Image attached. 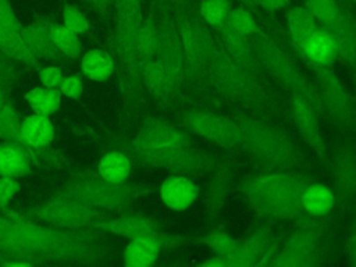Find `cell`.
<instances>
[{
    "mask_svg": "<svg viewBox=\"0 0 356 267\" xmlns=\"http://www.w3.org/2000/svg\"><path fill=\"white\" fill-rule=\"evenodd\" d=\"M307 184V177L300 174H267L249 179L243 192L260 211L277 218H293L303 210L302 195Z\"/></svg>",
    "mask_w": 356,
    "mask_h": 267,
    "instance_id": "cell-1",
    "label": "cell"
},
{
    "mask_svg": "<svg viewBox=\"0 0 356 267\" xmlns=\"http://www.w3.org/2000/svg\"><path fill=\"white\" fill-rule=\"evenodd\" d=\"M3 210L4 216L14 222L21 242L35 257L67 260L81 257L85 253L83 241L67 229L39 225L21 213Z\"/></svg>",
    "mask_w": 356,
    "mask_h": 267,
    "instance_id": "cell-2",
    "label": "cell"
},
{
    "mask_svg": "<svg viewBox=\"0 0 356 267\" xmlns=\"http://www.w3.org/2000/svg\"><path fill=\"white\" fill-rule=\"evenodd\" d=\"M29 216L36 217L50 227L61 229L89 227L102 220L99 209L92 207L64 192L33 207L29 211Z\"/></svg>",
    "mask_w": 356,
    "mask_h": 267,
    "instance_id": "cell-3",
    "label": "cell"
},
{
    "mask_svg": "<svg viewBox=\"0 0 356 267\" xmlns=\"http://www.w3.org/2000/svg\"><path fill=\"white\" fill-rule=\"evenodd\" d=\"M241 138L261 157L285 164L292 159V147L289 140L277 129L250 118L238 121Z\"/></svg>",
    "mask_w": 356,
    "mask_h": 267,
    "instance_id": "cell-4",
    "label": "cell"
},
{
    "mask_svg": "<svg viewBox=\"0 0 356 267\" xmlns=\"http://www.w3.org/2000/svg\"><path fill=\"white\" fill-rule=\"evenodd\" d=\"M0 51L28 65H35L38 61L29 29L19 22L10 0H0Z\"/></svg>",
    "mask_w": 356,
    "mask_h": 267,
    "instance_id": "cell-5",
    "label": "cell"
},
{
    "mask_svg": "<svg viewBox=\"0 0 356 267\" xmlns=\"http://www.w3.org/2000/svg\"><path fill=\"white\" fill-rule=\"evenodd\" d=\"M63 192L99 210L120 209L129 199V191L125 184H113L100 177L76 181Z\"/></svg>",
    "mask_w": 356,
    "mask_h": 267,
    "instance_id": "cell-6",
    "label": "cell"
},
{
    "mask_svg": "<svg viewBox=\"0 0 356 267\" xmlns=\"http://www.w3.org/2000/svg\"><path fill=\"white\" fill-rule=\"evenodd\" d=\"M182 125L222 147H232L242 140L238 122L211 111L192 110L182 117Z\"/></svg>",
    "mask_w": 356,
    "mask_h": 267,
    "instance_id": "cell-7",
    "label": "cell"
},
{
    "mask_svg": "<svg viewBox=\"0 0 356 267\" xmlns=\"http://www.w3.org/2000/svg\"><path fill=\"white\" fill-rule=\"evenodd\" d=\"M115 36L120 53L125 64L138 71L136 67V40L143 24L142 0H115Z\"/></svg>",
    "mask_w": 356,
    "mask_h": 267,
    "instance_id": "cell-8",
    "label": "cell"
},
{
    "mask_svg": "<svg viewBox=\"0 0 356 267\" xmlns=\"http://www.w3.org/2000/svg\"><path fill=\"white\" fill-rule=\"evenodd\" d=\"M177 32L182 44L186 67L197 70L210 61L214 46L203 21L200 22L192 15H184Z\"/></svg>",
    "mask_w": 356,
    "mask_h": 267,
    "instance_id": "cell-9",
    "label": "cell"
},
{
    "mask_svg": "<svg viewBox=\"0 0 356 267\" xmlns=\"http://www.w3.org/2000/svg\"><path fill=\"white\" fill-rule=\"evenodd\" d=\"M188 143L189 138L182 129L172 125L171 122L154 120L147 122L139 131V134L132 140V149L135 154L142 159L152 152L167 147H181L186 146Z\"/></svg>",
    "mask_w": 356,
    "mask_h": 267,
    "instance_id": "cell-10",
    "label": "cell"
},
{
    "mask_svg": "<svg viewBox=\"0 0 356 267\" xmlns=\"http://www.w3.org/2000/svg\"><path fill=\"white\" fill-rule=\"evenodd\" d=\"M261 58L267 68L286 86L292 89V92H298L306 96L312 103H314V92L310 83L305 79V76L295 68L293 63L282 53L273 42H264L261 46Z\"/></svg>",
    "mask_w": 356,
    "mask_h": 267,
    "instance_id": "cell-11",
    "label": "cell"
},
{
    "mask_svg": "<svg viewBox=\"0 0 356 267\" xmlns=\"http://www.w3.org/2000/svg\"><path fill=\"white\" fill-rule=\"evenodd\" d=\"M291 110L295 125L299 131L302 139L316 152L323 153L324 140L321 135V127L318 117L314 110V103H312L306 96L292 92Z\"/></svg>",
    "mask_w": 356,
    "mask_h": 267,
    "instance_id": "cell-12",
    "label": "cell"
},
{
    "mask_svg": "<svg viewBox=\"0 0 356 267\" xmlns=\"http://www.w3.org/2000/svg\"><path fill=\"white\" fill-rule=\"evenodd\" d=\"M154 63L159 64L175 83L184 78L186 61L177 31L167 26H159V44Z\"/></svg>",
    "mask_w": 356,
    "mask_h": 267,
    "instance_id": "cell-13",
    "label": "cell"
},
{
    "mask_svg": "<svg viewBox=\"0 0 356 267\" xmlns=\"http://www.w3.org/2000/svg\"><path fill=\"white\" fill-rule=\"evenodd\" d=\"M210 63L214 76L224 90L235 96H242L249 92L250 82L248 75L243 72V68L228 56L227 51L214 47Z\"/></svg>",
    "mask_w": 356,
    "mask_h": 267,
    "instance_id": "cell-14",
    "label": "cell"
},
{
    "mask_svg": "<svg viewBox=\"0 0 356 267\" xmlns=\"http://www.w3.org/2000/svg\"><path fill=\"white\" fill-rule=\"evenodd\" d=\"M316 253V239L312 232L300 231L292 235L282 250L271 260L273 266L303 267L313 264Z\"/></svg>",
    "mask_w": 356,
    "mask_h": 267,
    "instance_id": "cell-15",
    "label": "cell"
},
{
    "mask_svg": "<svg viewBox=\"0 0 356 267\" xmlns=\"http://www.w3.org/2000/svg\"><path fill=\"white\" fill-rule=\"evenodd\" d=\"M197 185L182 175H174L164 179L160 185V197L163 203L175 211H184L197 199Z\"/></svg>",
    "mask_w": 356,
    "mask_h": 267,
    "instance_id": "cell-16",
    "label": "cell"
},
{
    "mask_svg": "<svg viewBox=\"0 0 356 267\" xmlns=\"http://www.w3.org/2000/svg\"><path fill=\"white\" fill-rule=\"evenodd\" d=\"M300 56H303L313 67H330L338 58L337 42L332 33L318 25L306 39Z\"/></svg>",
    "mask_w": 356,
    "mask_h": 267,
    "instance_id": "cell-17",
    "label": "cell"
},
{
    "mask_svg": "<svg viewBox=\"0 0 356 267\" xmlns=\"http://www.w3.org/2000/svg\"><path fill=\"white\" fill-rule=\"evenodd\" d=\"M95 227L103 228L106 231H110L113 234L127 236V238H136V236H157L161 238V234L156 224L145 217L139 216H124L118 218H113L108 221L99 220Z\"/></svg>",
    "mask_w": 356,
    "mask_h": 267,
    "instance_id": "cell-18",
    "label": "cell"
},
{
    "mask_svg": "<svg viewBox=\"0 0 356 267\" xmlns=\"http://www.w3.org/2000/svg\"><path fill=\"white\" fill-rule=\"evenodd\" d=\"M306 6L317 22L325 29L341 31L355 28V22L346 13H343L338 0H307Z\"/></svg>",
    "mask_w": 356,
    "mask_h": 267,
    "instance_id": "cell-19",
    "label": "cell"
},
{
    "mask_svg": "<svg viewBox=\"0 0 356 267\" xmlns=\"http://www.w3.org/2000/svg\"><path fill=\"white\" fill-rule=\"evenodd\" d=\"M54 136V127L49 115L32 114L22 120L19 139L21 142L32 149L46 147Z\"/></svg>",
    "mask_w": 356,
    "mask_h": 267,
    "instance_id": "cell-20",
    "label": "cell"
},
{
    "mask_svg": "<svg viewBox=\"0 0 356 267\" xmlns=\"http://www.w3.org/2000/svg\"><path fill=\"white\" fill-rule=\"evenodd\" d=\"M161 250V238L136 236L132 238L124 250V263L131 267H146L154 263Z\"/></svg>",
    "mask_w": 356,
    "mask_h": 267,
    "instance_id": "cell-21",
    "label": "cell"
},
{
    "mask_svg": "<svg viewBox=\"0 0 356 267\" xmlns=\"http://www.w3.org/2000/svg\"><path fill=\"white\" fill-rule=\"evenodd\" d=\"M22 142L0 143V177L18 178L29 172V156Z\"/></svg>",
    "mask_w": 356,
    "mask_h": 267,
    "instance_id": "cell-22",
    "label": "cell"
},
{
    "mask_svg": "<svg viewBox=\"0 0 356 267\" xmlns=\"http://www.w3.org/2000/svg\"><path fill=\"white\" fill-rule=\"evenodd\" d=\"M28 29L36 58L57 60L63 56L51 33V21L46 18H39L33 24H31Z\"/></svg>",
    "mask_w": 356,
    "mask_h": 267,
    "instance_id": "cell-23",
    "label": "cell"
},
{
    "mask_svg": "<svg viewBox=\"0 0 356 267\" xmlns=\"http://www.w3.org/2000/svg\"><path fill=\"white\" fill-rule=\"evenodd\" d=\"M318 25L320 24L317 22V19L312 14V11L307 8V6L293 7L288 13L289 36H291V40H292L295 49L299 51V54L303 49L306 39L317 29Z\"/></svg>",
    "mask_w": 356,
    "mask_h": 267,
    "instance_id": "cell-24",
    "label": "cell"
},
{
    "mask_svg": "<svg viewBox=\"0 0 356 267\" xmlns=\"http://www.w3.org/2000/svg\"><path fill=\"white\" fill-rule=\"evenodd\" d=\"M313 70L320 83L321 92L331 108L337 113H343L346 110L348 97L338 76L330 70V67H313Z\"/></svg>",
    "mask_w": 356,
    "mask_h": 267,
    "instance_id": "cell-25",
    "label": "cell"
},
{
    "mask_svg": "<svg viewBox=\"0 0 356 267\" xmlns=\"http://www.w3.org/2000/svg\"><path fill=\"white\" fill-rule=\"evenodd\" d=\"M0 256L3 259L26 260L31 263L35 259L18 238L14 222L7 217H0Z\"/></svg>",
    "mask_w": 356,
    "mask_h": 267,
    "instance_id": "cell-26",
    "label": "cell"
},
{
    "mask_svg": "<svg viewBox=\"0 0 356 267\" xmlns=\"http://www.w3.org/2000/svg\"><path fill=\"white\" fill-rule=\"evenodd\" d=\"M335 197L332 191L324 184H307L302 195V207L306 213L321 217L332 210Z\"/></svg>",
    "mask_w": 356,
    "mask_h": 267,
    "instance_id": "cell-27",
    "label": "cell"
},
{
    "mask_svg": "<svg viewBox=\"0 0 356 267\" xmlns=\"http://www.w3.org/2000/svg\"><path fill=\"white\" fill-rule=\"evenodd\" d=\"M270 249V238L268 235L259 229L254 231L248 239L241 242L239 252L236 256V266H257L264 263V257Z\"/></svg>",
    "mask_w": 356,
    "mask_h": 267,
    "instance_id": "cell-28",
    "label": "cell"
},
{
    "mask_svg": "<svg viewBox=\"0 0 356 267\" xmlns=\"http://www.w3.org/2000/svg\"><path fill=\"white\" fill-rule=\"evenodd\" d=\"M97 174L104 181L113 184H124L131 174V163L124 153L117 150L108 152L100 159Z\"/></svg>",
    "mask_w": 356,
    "mask_h": 267,
    "instance_id": "cell-29",
    "label": "cell"
},
{
    "mask_svg": "<svg viewBox=\"0 0 356 267\" xmlns=\"http://www.w3.org/2000/svg\"><path fill=\"white\" fill-rule=\"evenodd\" d=\"M81 68L86 78L100 82L106 81L111 75L114 70V63L108 53L93 49L82 56Z\"/></svg>",
    "mask_w": 356,
    "mask_h": 267,
    "instance_id": "cell-30",
    "label": "cell"
},
{
    "mask_svg": "<svg viewBox=\"0 0 356 267\" xmlns=\"http://www.w3.org/2000/svg\"><path fill=\"white\" fill-rule=\"evenodd\" d=\"M25 100L38 114H54L61 103V92L57 88H33L25 93Z\"/></svg>",
    "mask_w": 356,
    "mask_h": 267,
    "instance_id": "cell-31",
    "label": "cell"
},
{
    "mask_svg": "<svg viewBox=\"0 0 356 267\" xmlns=\"http://www.w3.org/2000/svg\"><path fill=\"white\" fill-rule=\"evenodd\" d=\"M206 245L214 252V254L225 259L228 266H236V256L239 252L241 242L231 236L225 231H213L203 238Z\"/></svg>",
    "mask_w": 356,
    "mask_h": 267,
    "instance_id": "cell-32",
    "label": "cell"
},
{
    "mask_svg": "<svg viewBox=\"0 0 356 267\" xmlns=\"http://www.w3.org/2000/svg\"><path fill=\"white\" fill-rule=\"evenodd\" d=\"M217 31L220 32V35L224 40L228 56L243 68L250 61V57H252L249 38L241 36V35L229 31L225 26H220V28H217Z\"/></svg>",
    "mask_w": 356,
    "mask_h": 267,
    "instance_id": "cell-33",
    "label": "cell"
},
{
    "mask_svg": "<svg viewBox=\"0 0 356 267\" xmlns=\"http://www.w3.org/2000/svg\"><path fill=\"white\" fill-rule=\"evenodd\" d=\"M221 26H225L229 31L245 38H252L260 33V28L254 17L249 10L243 7H232L227 17L225 24Z\"/></svg>",
    "mask_w": 356,
    "mask_h": 267,
    "instance_id": "cell-34",
    "label": "cell"
},
{
    "mask_svg": "<svg viewBox=\"0 0 356 267\" xmlns=\"http://www.w3.org/2000/svg\"><path fill=\"white\" fill-rule=\"evenodd\" d=\"M231 8V0H202L197 13L206 25H211L217 29L225 24Z\"/></svg>",
    "mask_w": 356,
    "mask_h": 267,
    "instance_id": "cell-35",
    "label": "cell"
},
{
    "mask_svg": "<svg viewBox=\"0 0 356 267\" xmlns=\"http://www.w3.org/2000/svg\"><path fill=\"white\" fill-rule=\"evenodd\" d=\"M51 33L63 56L70 58H78L81 56V40L78 33L68 29L64 24L57 22H51Z\"/></svg>",
    "mask_w": 356,
    "mask_h": 267,
    "instance_id": "cell-36",
    "label": "cell"
},
{
    "mask_svg": "<svg viewBox=\"0 0 356 267\" xmlns=\"http://www.w3.org/2000/svg\"><path fill=\"white\" fill-rule=\"evenodd\" d=\"M21 122L18 113L7 103L0 108V139L8 142H21Z\"/></svg>",
    "mask_w": 356,
    "mask_h": 267,
    "instance_id": "cell-37",
    "label": "cell"
},
{
    "mask_svg": "<svg viewBox=\"0 0 356 267\" xmlns=\"http://www.w3.org/2000/svg\"><path fill=\"white\" fill-rule=\"evenodd\" d=\"M64 25L75 33H85L89 29V22L83 13L75 4H65L63 10Z\"/></svg>",
    "mask_w": 356,
    "mask_h": 267,
    "instance_id": "cell-38",
    "label": "cell"
},
{
    "mask_svg": "<svg viewBox=\"0 0 356 267\" xmlns=\"http://www.w3.org/2000/svg\"><path fill=\"white\" fill-rule=\"evenodd\" d=\"M82 89H83V82L79 75H70L67 78H63L58 85V90L61 92V95L75 100L79 99Z\"/></svg>",
    "mask_w": 356,
    "mask_h": 267,
    "instance_id": "cell-39",
    "label": "cell"
},
{
    "mask_svg": "<svg viewBox=\"0 0 356 267\" xmlns=\"http://www.w3.org/2000/svg\"><path fill=\"white\" fill-rule=\"evenodd\" d=\"M19 191V184L15 178L1 177L0 178V209H6L11 197Z\"/></svg>",
    "mask_w": 356,
    "mask_h": 267,
    "instance_id": "cell-40",
    "label": "cell"
},
{
    "mask_svg": "<svg viewBox=\"0 0 356 267\" xmlns=\"http://www.w3.org/2000/svg\"><path fill=\"white\" fill-rule=\"evenodd\" d=\"M63 79V72L58 67H44L39 71V81L44 88H58Z\"/></svg>",
    "mask_w": 356,
    "mask_h": 267,
    "instance_id": "cell-41",
    "label": "cell"
},
{
    "mask_svg": "<svg viewBox=\"0 0 356 267\" xmlns=\"http://www.w3.org/2000/svg\"><path fill=\"white\" fill-rule=\"evenodd\" d=\"M289 0H253V4L261 7L266 11H280L282 10Z\"/></svg>",
    "mask_w": 356,
    "mask_h": 267,
    "instance_id": "cell-42",
    "label": "cell"
},
{
    "mask_svg": "<svg viewBox=\"0 0 356 267\" xmlns=\"http://www.w3.org/2000/svg\"><path fill=\"white\" fill-rule=\"evenodd\" d=\"M348 257H349V260L353 263V264H356V232H355V235L350 238V241H349V245H348Z\"/></svg>",
    "mask_w": 356,
    "mask_h": 267,
    "instance_id": "cell-43",
    "label": "cell"
},
{
    "mask_svg": "<svg viewBox=\"0 0 356 267\" xmlns=\"http://www.w3.org/2000/svg\"><path fill=\"white\" fill-rule=\"evenodd\" d=\"M88 3H90L92 6H95L97 10L100 11H106L115 0H86Z\"/></svg>",
    "mask_w": 356,
    "mask_h": 267,
    "instance_id": "cell-44",
    "label": "cell"
},
{
    "mask_svg": "<svg viewBox=\"0 0 356 267\" xmlns=\"http://www.w3.org/2000/svg\"><path fill=\"white\" fill-rule=\"evenodd\" d=\"M7 81H8V68L3 61H0V88L6 85Z\"/></svg>",
    "mask_w": 356,
    "mask_h": 267,
    "instance_id": "cell-45",
    "label": "cell"
},
{
    "mask_svg": "<svg viewBox=\"0 0 356 267\" xmlns=\"http://www.w3.org/2000/svg\"><path fill=\"white\" fill-rule=\"evenodd\" d=\"M160 7H171V6H177L179 4L182 0H157Z\"/></svg>",
    "mask_w": 356,
    "mask_h": 267,
    "instance_id": "cell-46",
    "label": "cell"
},
{
    "mask_svg": "<svg viewBox=\"0 0 356 267\" xmlns=\"http://www.w3.org/2000/svg\"><path fill=\"white\" fill-rule=\"evenodd\" d=\"M236 1H239V3H242L245 6H253V0H236Z\"/></svg>",
    "mask_w": 356,
    "mask_h": 267,
    "instance_id": "cell-47",
    "label": "cell"
},
{
    "mask_svg": "<svg viewBox=\"0 0 356 267\" xmlns=\"http://www.w3.org/2000/svg\"><path fill=\"white\" fill-rule=\"evenodd\" d=\"M6 104V100H4V97H3V95L0 93V108L3 107Z\"/></svg>",
    "mask_w": 356,
    "mask_h": 267,
    "instance_id": "cell-48",
    "label": "cell"
},
{
    "mask_svg": "<svg viewBox=\"0 0 356 267\" xmlns=\"http://www.w3.org/2000/svg\"><path fill=\"white\" fill-rule=\"evenodd\" d=\"M1 260H3V257H1V256H0V261H1Z\"/></svg>",
    "mask_w": 356,
    "mask_h": 267,
    "instance_id": "cell-49",
    "label": "cell"
}]
</instances>
